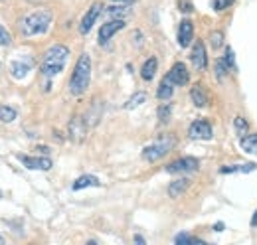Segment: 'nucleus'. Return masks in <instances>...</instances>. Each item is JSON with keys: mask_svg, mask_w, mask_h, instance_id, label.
Instances as JSON below:
<instances>
[{"mask_svg": "<svg viewBox=\"0 0 257 245\" xmlns=\"http://www.w3.org/2000/svg\"><path fill=\"white\" fill-rule=\"evenodd\" d=\"M69 58V48L64 44H54L52 48L46 50L42 63H40V73L44 79H54L58 73H62Z\"/></svg>", "mask_w": 257, "mask_h": 245, "instance_id": "nucleus-1", "label": "nucleus"}, {"mask_svg": "<svg viewBox=\"0 0 257 245\" xmlns=\"http://www.w3.org/2000/svg\"><path fill=\"white\" fill-rule=\"evenodd\" d=\"M52 20H54L52 10H48V8L36 10V12L28 14V16H24V18L20 20V32H22V36H26V38L42 36V34L48 32L50 24H52Z\"/></svg>", "mask_w": 257, "mask_h": 245, "instance_id": "nucleus-2", "label": "nucleus"}, {"mask_svg": "<svg viewBox=\"0 0 257 245\" xmlns=\"http://www.w3.org/2000/svg\"><path fill=\"white\" fill-rule=\"evenodd\" d=\"M89 81H91V58L87 54H81L69 79V93L83 95L89 87Z\"/></svg>", "mask_w": 257, "mask_h": 245, "instance_id": "nucleus-3", "label": "nucleus"}, {"mask_svg": "<svg viewBox=\"0 0 257 245\" xmlns=\"http://www.w3.org/2000/svg\"><path fill=\"white\" fill-rule=\"evenodd\" d=\"M174 145H176L174 137H170V135H162V137H159L155 143H151L149 147L143 149V158L149 160V162H157V160H161L162 156H166V154L170 153V151L174 149Z\"/></svg>", "mask_w": 257, "mask_h": 245, "instance_id": "nucleus-4", "label": "nucleus"}, {"mask_svg": "<svg viewBox=\"0 0 257 245\" xmlns=\"http://www.w3.org/2000/svg\"><path fill=\"white\" fill-rule=\"evenodd\" d=\"M198 166H200V162L194 156H184V158H178V160L170 162L166 166V172L168 174H186V172L198 170Z\"/></svg>", "mask_w": 257, "mask_h": 245, "instance_id": "nucleus-5", "label": "nucleus"}, {"mask_svg": "<svg viewBox=\"0 0 257 245\" xmlns=\"http://www.w3.org/2000/svg\"><path fill=\"white\" fill-rule=\"evenodd\" d=\"M166 79L170 81V83H174V85H186L188 81H190V71H188V67L182 63V61H176L172 67H170V71L166 73Z\"/></svg>", "mask_w": 257, "mask_h": 245, "instance_id": "nucleus-6", "label": "nucleus"}, {"mask_svg": "<svg viewBox=\"0 0 257 245\" xmlns=\"http://www.w3.org/2000/svg\"><path fill=\"white\" fill-rule=\"evenodd\" d=\"M101 12H103V4H101V2H95V4H91V8L85 12V16L81 18V24H79V32H81L83 36L91 32L93 24L97 22V18L101 16Z\"/></svg>", "mask_w": 257, "mask_h": 245, "instance_id": "nucleus-7", "label": "nucleus"}, {"mask_svg": "<svg viewBox=\"0 0 257 245\" xmlns=\"http://www.w3.org/2000/svg\"><path fill=\"white\" fill-rule=\"evenodd\" d=\"M125 28V20L123 18H117V20H109V22H105L103 26H101V30H99V44L101 46H105L115 34L119 30H123Z\"/></svg>", "mask_w": 257, "mask_h": 245, "instance_id": "nucleus-8", "label": "nucleus"}, {"mask_svg": "<svg viewBox=\"0 0 257 245\" xmlns=\"http://www.w3.org/2000/svg\"><path fill=\"white\" fill-rule=\"evenodd\" d=\"M188 135L192 137V139H200V141H210L212 139V135H214V131H212V125L208 121H204V119H198V121H194L190 125V129H188Z\"/></svg>", "mask_w": 257, "mask_h": 245, "instance_id": "nucleus-9", "label": "nucleus"}, {"mask_svg": "<svg viewBox=\"0 0 257 245\" xmlns=\"http://www.w3.org/2000/svg\"><path fill=\"white\" fill-rule=\"evenodd\" d=\"M18 160L30 168V170H50L54 166V162L50 158H42V156H26V154H18Z\"/></svg>", "mask_w": 257, "mask_h": 245, "instance_id": "nucleus-10", "label": "nucleus"}, {"mask_svg": "<svg viewBox=\"0 0 257 245\" xmlns=\"http://www.w3.org/2000/svg\"><path fill=\"white\" fill-rule=\"evenodd\" d=\"M192 40H194V24L188 18H184L180 22V26H178V46L180 48H188L192 44Z\"/></svg>", "mask_w": 257, "mask_h": 245, "instance_id": "nucleus-11", "label": "nucleus"}, {"mask_svg": "<svg viewBox=\"0 0 257 245\" xmlns=\"http://www.w3.org/2000/svg\"><path fill=\"white\" fill-rule=\"evenodd\" d=\"M190 60H192V65L198 71H204V69H206V65H208V56H206V46H204L202 42H196V44H194Z\"/></svg>", "mask_w": 257, "mask_h": 245, "instance_id": "nucleus-12", "label": "nucleus"}, {"mask_svg": "<svg viewBox=\"0 0 257 245\" xmlns=\"http://www.w3.org/2000/svg\"><path fill=\"white\" fill-rule=\"evenodd\" d=\"M85 133H87V121H83L81 117H73L69 122V137L75 143H81L85 139Z\"/></svg>", "mask_w": 257, "mask_h": 245, "instance_id": "nucleus-13", "label": "nucleus"}, {"mask_svg": "<svg viewBox=\"0 0 257 245\" xmlns=\"http://www.w3.org/2000/svg\"><path fill=\"white\" fill-rule=\"evenodd\" d=\"M188 188H190V180H188V178H178V180L170 182V186H168V196L176 200V198H180Z\"/></svg>", "mask_w": 257, "mask_h": 245, "instance_id": "nucleus-14", "label": "nucleus"}, {"mask_svg": "<svg viewBox=\"0 0 257 245\" xmlns=\"http://www.w3.org/2000/svg\"><path fill=\"white\" fill-rule=\"evenodd\" d=\"M157 69H159V60L157 58H149L141 67V77L145 81H153V77L157 75Z\"/></svg>", "mask_w": 257, "mask_h": 245, "instance_id": "nucleus-15", "label": "nucleus"}, {"mask_svg": "<svg viewBox=\"0 0 257 245\" xmlns=\"http://www.w3.org/2000/svg\"><path fill=\"white\" fill-rule=\"evenodd\" d=\"M190 99L196 107H206L208 105V93L204 89V85L196 83L192 89H190Z\"/></svg>", "mask_w": 257, "mask_h": 245, "instance_id": "nucleus-16", "label": "nucleus"}, {"mask_svg": "<svg viewBox=\"0 0 257 245\" xmlns=\"http://www.w3.org/2000/svg\"><path fill=\"white\" fill-rule=\"evenodd\" d=\"M89 186H101L99 178L93 174H85V176H79L75 182H73V190H83V188H89Z\"/></svg>", "mask_w": 257, "mask_h": 245, "instance_id": "nucleus-17", "label": "nucleus"}, {"mask_svg": "<svg viewBox=\"0 0 257 245\" xmlns=\"http://www.w3.org/2000/svg\"><path fill=\"white\" fill-rule=\"evenodd\" d=\"M257 166L253 162H247V164H231V166H224L220 168L222 174H235V172H253Z\"/></svg>", "mask_w": 257, "mask_h": 245, "instance_id": "nucleus-18", "label": "nucleus"}, {"mask_svg": "<svg viewBox=\"0 0 257 245\" xmlns=\"http://www.w3.org/2000/svg\"><path fill=\"white\" fill-rule=\"evenodd\" d=\"M30 61H14L12 65H10V69H12V77H16V79H22V77H26V73L30 71Z\"/></svg>", "mask_w": 257, "mask_h": 245, "instance_id": "nucleus-19", "label": "nucleus"}, {"mask_svg": "<svg viewBox=\"0 0 257 245\" xmlns=\"http://www.w3.org/2000/svg\"><path fill=\"white\" fill-rule=\"evenodd\" d=\"M241 149L243 153L247 154H257V133L255 135H247V137H241Z\"/></svg>", "mask_w": 257, "mask_h": 245, "instance_id": "nucleus-20", "label": "nucleus"}, {"mask_svg": "<svg viewBox=\"0 0 257 245\" xmlns=\"http://www.w3.org/2000/svg\"><path fill=\"white\" fill-rule=\"evenodd\" d=\"M172 93H174V83H170L166 77L162 79V83L159 85V91H157V97L162 99V101H168L170 97H172Z\"/></svg>", "mask_w": 257, "mask_h": 245, "instance_id": "nucleus-21", "label": "nucleus"}, {"mask_svg": "<svg viewBox=\"0 0 257 245\" xmlns=\"http://www.w3.org/2000/svg\"><path fill=\"white\" fill-rule=\"evenodd\" d=\"M145 101H147V93H145V91L135 93V95L128 99L127 103H125V109H128V111H131V109H137V107H139V105H143Z\"/></svg>", "mask_w": 257, "mask_h": 245, "instance_id": "nucleus-22", "label": "nucleus"}, {"mask_svg": "<svg viewBox=\"0 0 257 245\" xmlns=\"http://www.w3.org/2000/svg\"><path fill=\"white\" fill-rule=\"evenodd\" d=\"M16 117H18L16 109H12V107H0V121L2 122H12Z\"/></svg>", "mask_w": 257, "mask_h": 245, "instance_id": "nucleus-23", "label": "nucleus"}, {"mask_svg": "<svg viewBox=\"0 0 257 245\" xmlns=\"http://www.w3.org/2000/svg\"><path fill=\"white\" fill-rule=\"evenodd\" d=\"M174 243L178 245H188V243H204L202 239H198V237H194L190 233H180V235H176L174 237Z\"/></svg>", "mask_w": 257, "mask_h": 245, "instance_id": "nucleus-24", "label": "nucleus"}, {"mask_svg": "<svg viewBox=\"0 0 257 245\" xmlns=\"http://www.w3.org/2000/svg\"><path fill=\"white\" fill-rule=\"evenodd\" d=\"M227 71H229L227 63L224 61V58H220V60L216 61V67H214V73H216V77H218V79H224L225 75H227Z\"/></svg>", "mask_w": 257, "mask_h": 245, "instance_id": "nucleus-25", "label": "nucleus"}, {"mask_svg": "<svg viewBox=\"0 0 257 245\" xmlns=\"http://www.w3.org/2000/svg\"><path fill=\"white\" fill-rule=\"evenodd\" d=\"M210 44H212V48H214V50L222 48V46H224V34H222L220 30L212 32V36H210Z\"/></svg>", "mask_w": 257, "mask_h": 245, "instance_id": "nucleus-26", "label": "nucleus"}, {"mask_svg": "<svg viewBox=\"0 0 257 245\" xmlns=\"http://www.w3.org/2000/svg\"><path fill=\"white\" fill-rule=\"evenodd\" d=\"M127 8H125V4H121V6H109L107 8V14H111V16H117V18H123V16H127Z\"/></svg>", "mask_w": 257, "mask_h": 245, "instance_id": "nucleus-27", "label": "nucleus"}, {"mask_svg": "<svg viewBox=\"0 0 257 245\" xmlns=\"http://www.w3.org/2000/svg\"><path fill=\"white\" fill-rule=\"evenodd\" d=\"M224 61H225V63H227V67H229V71H233V69H235V54H233V50H231V48H225Z\"/></svg>", "mask_w": 257, "mask_h": 245, "instance_id": "nucleus-28", "label": "nucleus"}, {"mask_svg": "<svg viewBox=\"0 0 257 245\" xmlns=\"http://www.w3.org/2000/svg\"><path fill=\"white\" fill-rule=\"evenodd\" d=\"M235 131H237V135H247V121L243 119V117H235Z\"/></svg>", "mask_w": 257, "mask_h": 245, "instance_id": "nucleus-29", "label": "nucleus"}, {"mask_svg": "<svg viewBox=\"0 0 257 245\" xmlns=\"http://www.w3.org/2000/svg\"><path fill=\"white\" fill-rule=\"evenodd\" d=\"M168 119H170V105H161L159 107V121L168 122Z\"/></svg>", "mask_w": 257, "mask_h": 245, "instance_id": "nucleus-30", "label": "nucleus"}, {"mask_svg": "<svg viewBox=\"0 0 257 245\" xmlns=\"http://www.w3.org/2000/svg\"><path fill=\"white\" fill-rule=\"evenodd\" d=\"M10 42H12V36L4 26H0V46H10Z\"/></svg>", "mask_w": 257, "mask_h": 245, "instance_id": "nucleus-31", "label": "nucleus"}, {"mask_svg": "<svg viewBox=\"0 0 257 245\" xmlns=\"http://www.w3.org/2000/svg\"><path fill=\"white\" fill-rule=\"evenodd\" d=\"M233 0H212V8L214 10H225Z\"/></svg>", "mask_w": 257, "mask_h": 245, "instance_id": "nucleus-32", "label": "nucleus"}, {"mask_svg": "<svg viewBox=\"0 0 257 245\" xmlns=\"http://www.w3.org/2000/svg\"><path fill=\"white\" fill-rule=\"evenodd\" d=\"M180 10L186 12V14H190V12L194 10L192 4H190V0H180Z\"/></svg>", "mask_w": 257, "mask_h": 245, "instance_id": "nucleus-33", "label": "nucleus"}, {"mask_svg": "<svg viewBox=\"0 0 257 245\" xmlns=\"http://www.w3.org/2000/svg\"><path fill=\"white\" fill-rule=\"evenodd\" d=\"M113 2H117V4H125V6H128V4H135L137 0H113Z\"/></svg>", "mask_w": 257, "mask_h": 245, "instance_id": "nucleus-34", "label": "nucleus"}, {"mask_svg": "<svg viewBox=\"0 0 257 245\" xmlns=\"http://www.w3.org/2000/svg\"><path fill=\"white\" fill-rule=\"evenodd\" d=\"M135 243H141V245H145V239L141 237V235H135Z\"/></svg>", "mask_w": 257, "mask_h": 245, "instance_id": "nucleus-35", "label": "nucleus"}, {"mask_svg": "<svg viewBox=\"0 0 257 245\" xmlns=\"http://www.w3.org/2000/svg\"><path fill=\"white\" fill-rule=\"evenodd\" d=\"M214 231H224V223H218V225H214Z\"/></svg>", "mask_w": 257, "mask_h": 245, "instance_id": "nucleus-36", "label": "nucleus"}, {"mask_svg": "<svg viewBox=\"0 0 257 245\" xmlns=\"http://www.w3.org/2000/svg\"><path fill=\"white\" fill-rule=\"evenodd\" d=\"M251 225L257 227V212H255V215H253V219H251Z\"/></svg>", "mask_w": 257, "mask_h": 245, "instance_id": "nucleus-37", "label": "nucleus"}, {"mask_svg": "<svg viewBox=\"0 0 257 245\" xmlns=\"http://www.w3.org/2000/svg\"><path fill=\"white\" fill-rule=\"evenodd\" d=\"M2 241H4V239H2V235H0V243H2Z\"/></svg>", "mask_w": 257, "mask_h": 245, "instance_id": "nucleus-38", "label": "nucleus"}, {"mask_svg": "<svg viewBox=\"0 0 257 245\" xmlns=\"http://www.w3.org/2000/svg\"><path fill=\"white\" fill-rule=\"evenodd\" d=\"M0 198H2V192H0Z\"/></svg>", "mask_w": 257, "mask_h": 245, "instance_id": "nucleus-39", "label": "nucleus"}]
</instances>
